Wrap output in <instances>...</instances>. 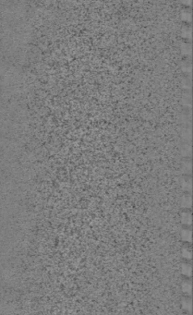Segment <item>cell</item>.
Segmentation results:
<instances>
[{"label":"cell","instance_id":"7c38bea8","mask_svg":"<svg viewBox=\"0 0 193 315\" xmlns=\"http://www.w3.org/2000/svg\"><path fill=\"white\" fill-rule=\"evenodd\" d=\"M182 51H185L184 53H186V54H190V51H191L190 44H187V43L182 44Z\"/></svg>","mask_w":193,"mask_h":315},{"label":"cell","instance_id":"5b68a950","mask_svg":"<svg viewBox=\"0 0 193 315\" xmlns=\"http://www.w3.org/2000/svg\"><path fill=\"white\" fill-rule=\"evenodd\" d=\"M182 289H183L184 293L188 294V295H190V292H191V283H190V281L185 280L183 285H182Z\"/></svg>","mask_w":193,"mask_h":315},{"label":"cell","instance_id":"7a4b0ae2","mask_svg":"<svg viewBox=\"0 0 193 315\" xmlns=\"http://www.w3.org/2000/svg\"><path fill=\"white\" fill-rule=\"evenodd\" d=\"M181 237L184 241L190 242L191 241V230L188 228H184L181 231Z\"/></svg>","mask_w":193,"mask_h":315},{"label":"cell","instance_id":"ba28073f","mask_svg":"<svg viewBox=\"0 0 193 315\" xmlns=\"http://www.w3.org/2000/svg\"><path fill=\"white\" fill-rule=\"evenodd\" d=\"M191 307H192L191 300H190V298H185V300H183V308L186 310H188V312H190V310H191Z\"/></svg>","mask_w":193,"mask_h":315},{"label":"cell","instance_id":"9c48e42d","mask_svg":"<svg viewBox=\"0 0 193 315\" xmlns=\"http://www.w3.org/2000/svg\"><path fill=\"white\" fill-rule=\"evenodd\" d=\"M182 34L185 37H190V35H191V28L187 26V25L183 26V28H182Z\"/></svg>","mask_w":193,"mask_h":315},{"label":"cell","instance_id":"277c9868","mask_svg":"<svg viewBox=\"0 0 193 315\" xmlns=\"http://www.w3.org/2000/svg\"><path fill=\"white\" fill-rule=\"evenodd\" d=\"M182 273L187 277L191 275V265L190 263H184L182 265Z\"/></svg>","mask_w":193,"mask_h":315},{"label":"cell","instance_id":"6da1fadb","mask_svg":"<svg viewBox=\"0 0 193 315\" xmlns=\"http://www.w3.org/2000/svg\"><path fill=\"white\" fill-rule=\"evenodd\" d=\"M181 221L186 226H190L191 225L192 222V218H191V214L188 211H185V212L182 213L181 214Z\"/></svg>","mask_w":193,"mask_h":315},{"label":"cell","instance_id":"52a82bcc","mask_svg":"<svg viewBox=\"0 0 193 315\" xmlns=\"http://www.w3.org/2000/svg\"><path fill=\"white\" fill-rule=\"evenodd\" d=\"M182 186H183V188H185V189H187V190L190 191V190L191 189V179H190V177H185V179H183Z\"/></svg>","mask_w":193,"mask_h":315},{"label":"cell","instance_id":"8fae6325","mask_svg":"<svg viewBox=\"0 0 193 315\" xmlns=\"http://www.w3.org/2000/svg\"><path fill=\"white\" fill-rule=\"evenodd\" d=\"M183 169H185V172H188L190 173V169H191V163L190 161H186V162L183 163Z\"/></svg>","mask_w":193,"mask_h":315},{"label":"cell","instance_id":"3957f363","mask_svg":"<svg viewBox=\"0 0 193 315\" xmlns=\"http://www.w3.org/2000/svg\"><path fill=\"white\" fill-rule=\"evenodd\" d=\"M182 206L184 208H190L191 206V197L190 194H185V195L182 197V201H181Z\"/></svg>","mask_w":193,"mask_h":315},{"label":"cell","instance_id":"30bf717a","mask_svg":"<svg viewBox=\"0 0 193 315\" xmlns=\"http://www.w3.org/2000/svg\"><path fill=\"white\" fill-rule=\"evenodd\" d=\"M182 18L185 20H187V21H190V20L191 19V13H190V11H188L187 9H184L182 11Z\"/></svg>","mask_w":193,"mask_h":315},{"label":"cell","instance_id":"8992f818","mask_svg":"<svg viewBox=\"0 0 193 315\" xmlns=\"http://www.w3.org/2000/svg\"><path fill=\"white\" fill-rule=\"evenodd\" d=\"M182 254H183V257L185 259L187 260H190L191 257H192V251L190 250V248L188 247H184L183 251H182Z\"/></svg>","mask_w":193,"mask_h":315}]
</instances>
